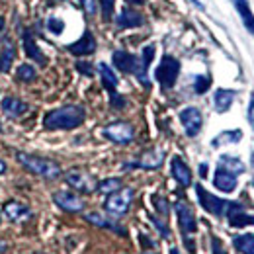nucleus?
I'll return each mask as SVG.
<instances>
[{
    "label": "nucleus",
    "mask_w": 254,
    "mask_h": 254,
    "mask_svg": "<svg viewBox=\"0 0 254 254\" xmlns=\"http://www.w3.org/2000/svg\"><path fill=\"white\" fill-rule=\"evenodd\" d=\"M86 118V112L82 106H76V104H68V106H61L57 110H51L45 120H43V126L45 129H51V131H59V129H74V127L82 126Z\"/></svg>",
    "instance_id": "1"
},
{
    "label": "nucleus",
    "mask_w": 254,
    "mask_h": 254,
    "mask_svg": "<svg viewBox=\"0 0 254 254\" xmlns=\"http://www.w3.org/2000/svg\"><path fill=\"white\" fill-rule=\"evenodd\" d=\"M16 160L28 168L32 174H37L41 178H47V180H55L61 176V166L51 159H43V157H37V155H30V153H16Z\"/></svg>",
    "instance_id": "2"
},
{
    "label": "nucleus",
    "mask_w": 254,
    "mask_h": 254,
    "mask_svg": "<svg viewBox=\"0 0 254 254\" xmlns=\"http://www.w3.org/2000/svg\"><path fill=\"white\" fill-rule=\"evenodd\" d=\"M133 193H135V191L131 190V188H120L118 191L110 193L108 199H106V203H104L106 211H108L110 215H114V217L126 215L129 205H131V201H133Z\"/></svg>",
    "instance_id": "3"
},
{
    "label": "nucleus",
    "mask_w": 254,
    "mask_h": 254,
    "mask_svg": "<svg viewBox=\"0 0 254 254\" xmlns=\"http://www.w3.org/2000/svg\"><path fill=\"white\" fill-rule=\"evenodd\" d=\"M195 191H197V199H199L201 207L205 211H209L211 215H227L233 209V205H235V203L225 201V199L217 197V195H211L209 191L205 190V188H201V186H195Z\"/></svg>",
    "instance_id": "4"
},
{
    "label": "nucleus",
    "mask_w": 254,
    "mask_h": 254,
    "mask_svg": "<svg viewBox=\"0 0 254 254\" xmlns=\"http://www.w3.org/2000/svg\"><path fill=\"white\" fill-rule=\"evenodd\" d=\"M178 74H180V63H178V59H174L170 55L162 57L160 64L157 66V72H155V76H157V80L162 84V88H172L176 84V80H178Z\"/></svg>",
    "instance_id": "5"
},
{
    "label": "nucleus",
    "mask_w": 254,
    "mask_h": 254,
    "mask_svg": "<svg viewBox=\"0 0 254 254\" xmlns=\"http://www.w3.org/2000/svg\"><path fill=\"white\" fill-rule=\"evenodd\" d=\"M102 133H104L106 139H110V141H114L118 145L131 143L133 137H135V129H133L131 124H127V122H114V124L104 127Z\"/></svg>",
    "instance_id": "6"
},
{
    "label": "nucleus",
    "mask_w": 254,
    "mask_h": 254,
    "mask_svg": "<svg viewBox=\"0 0 254 254\" xmlns=\"http://www.w3.org/2000/svg\"><path fill=\"white\" fill-rule=\"evenodd\" d=\"M176 215H178V225L184 233V239L193 235L197 231V221H195V215L191 211V207L186 201H178L176 203Z\"/></svg>",
    "instance_id": "7"
},
{
    "label": "nucleus",
    "mask_w": 254,
    "mask_h": 254,
    "mask_svg": "<svg viewBox=\"0 0 254 254\" xmlns=\"http://www.w3.org/2000/svg\"><path fill=\"white\" fill-rule=\"evenodd\" d=\"M180 122H182V127H184L186 135L188 137H195L201 131L203 118H201V112L197 108H184L180 112Z\"/></svg>",
    "instance_id": "8"
},
{
    "label": "nucleus",
    "mask_w": 254,
    "mask_h": 254,
    "mask_svg": "<svg viewBox=\"0 0 254 254\" xmlns=\"http://www.w3.org/2000/svg\"><path fill=\"white\" fill-rule=\"evenodd\" d=\"M66 184L70 188H74L76 191H82V193H90V191L96 190V182L94 178L82 170H70L66 176H64Z\"/></svg>",
    "instance_id": "9"
},
{
    "label": "nucleus",
    "mask_w": 254,
    "mask_h": 254,
    "mask_svg": "<svg viewBox=\"0 0 254 254\" xmlns=\"http://www.w3.org/2000/svg\"><path fill=\"white\" fill-rule=\"evenodd\" d=\"M53 201L64 209V211H68V213H76V211H82L84 209V201L76 195V193H72V191H55L53 193Z\"/></svg>",
    "instance_id": "10"
},
{
    "label": "nucleus",
    "mask_w": 254,
    "mask_h": 254,
    "mask_svg": "<svg viewBox=\"0 0 254 254\" xmlns=\"http://www.w3.org/2000/svg\"><path fill=\"white\" fill-rule=\"evenodd\" d=\"M114 64L116 68H120L122 72H133L135 76H139L141 72V63L135 55L127 53V51H116L114 53Z\"/></svg>",
    "instance_id": "11"
},
{
    "label": "nucleus",
    "mask_w": 254,
    "mask_h": 254,
    "mask_svg": "<svg viewBox=\"0 0 254 254\" xmlns=\"http://www.w3.org/2000/svg\"><path fill=\"white\" fill-rule=\"evenodd\" d=\"M66 51L68 53H72V55H76V57H84V55H92L96 51V39L94 35L90 32H86L78 41H74V43H70V45H66Z\"/></svg>",
    "instance_id": "12"
},
{
    "label": "nucleus",
    "mask_w": 254,
    "mask_h": 254,
    "mask_svg": "<svg viewBox=\"0 0 254 254\" xmlns=\"http://www.w3.org/2000/svg\"><path fill=\"white\" fill-rule=\"evenodd\" d=\"M4 215L8 217V221L12 223H20V221H26V219H30V215H32V211H30V207L28 205H24V203H20V201H8L6 205H4Z\"/></svg>",
    "instance_id": "13"
},
{
    "label": "nucleus",
    "mask_w": 254,
    "mask_h": 254,
    "mask_svg": "<svg viewBox=\"0 0 254 254\" xmlns=\"http://www.w3.org/2000/svg\"><path fill=\"white\" fill-rule=\"evenodd\" d=\"M162 162H164V153L160 149H153V151H147L137 162L126 164V166H139V168H145V170H155Z\"/></svg>",
    "instance_id": "14"
},
{
    "label": "nucleus",
    "mask_w": 254,
    "mask_h": 254,
    "mask_svg": "<svg viewBox=\"0 0 254 254\" xmlns=\"http://www.w3.org/2000/svg\"><path fill=\"white\" fill-rule=\"evenodd\" d=\"M172 176L176 178V182L180 186H190L191 184V172L188 168V164L180 157H174L172 159Z\"/></svg>",
    "instance_id": "15"
},
{
    "label": "nucleus",
    "mask_w": 254,
    "mask_h": 254,
    "mask_svg": "<svg viewBox=\"0 0 254 254\" xmlns=\"http://www.w3.org/2000/svg\"><path fill=\"white\" fill-rule=\"evenodd\" d=\"M22 45H24V51H26V55H28L30 59L37 61L39 64L47 63L45 55H43V53H41V49L35 45V39H33L32 32H24V35H22Z\"/></svg>",
    "instance_id": "16"
},
{
    "label": "nucleus",
    "mask_w": 254,
    "mask_h": 254,
    "mask_svg": "<svg viewBox=\"0 0 254 254\" xmlns=\"http://www.w3.org/2000/svg\"><path fill=\"white\" fill-rule=\"evenodd\" d=\"M213 184H215V188L221 191H233L237 188V176L235 174H231V172H227V170H223V168H217L215 170V176H213Z\"/></svg>",
    "instance_id": "17"
},
{
    "label": "nucleus",
    "mask_w": 254,
    "mask_h": 254,
    "mask_svg": "<svg viewBox=\"0 0 254 254\" xmlns=\"http://www.w3.org/2000/svg\"><path fill=\"white\" fill-rule=\"evenodd\" d=\"M118 26L120 28H139V26H143V16L137 12V10H133V8H124L122 10V14L118 16Z\"/></svg>",
    "instance_id": "18"
},
{
    "label": "nucleus",
    "mask_w": 254,
    "mask_h": 254,
    "mask_svg": "<svg viewBox=\"0 0 254 254\" xmlns=\"http://www.w3.org/2000/svg\"><path fill=\"white\" fill-rule=\"evenodd\" d=\"M2 110L10 116V118H20L22 114L28 112V104L22 102L20 98H14V96H8L2 100Z\"/></svg>",
    "instance_id": "19"
},
{
    "label": "nucleus",
    "mask_w": 254,
    "mask_h": 254,
    "mask_svg": "<svg viewBox=\"0 0 254 254\" xmlns=\"http://www.w3.org/2000/svg\"><path fill=\"white\" fill-rule=\"evenodd\" d=\"M98 70H100V78H102L104 88L110 92V96H114L116 94V88H118V76L114 74V70L106 63L98 64Z\"/></svg>",
    "instance_id": "20"
},
{
    "label": "nucleus",
    "mask_w": 254,
    "mask_h": 254,
    "mask_svg": "<svg viewBox=\"0 0 254 254\" xmlns=\"http://www.w3.org/2000/svg\"><path fill=\"white\" fill-rule=\"evenodd\" d=\"M227 215H229V223H231L233 227H247V225H254V217L253 215H249V213H245V211H243V207H241L239 203H235V205H233V209H231Z\"/></svg>",
    "instance_id": "21"
},
{
    "label": "nucleus",
    "mask_w": 254,
    "mask_h": 254,
    "mask_svg": "<svg viewBox=\"0 0 254 254\" xmlns=\"http://www.w3.org/2000/svg\"><path fill=\"white\" fill-rule=\"evenodd\" d=\"M235 90H227V88H219L215 96H213V102H215V110L217 112H227L231 106H233V102H235Z\"/></svg>",
    "instance_id": "22"
},
{
    "label": "nucleus",
    "mask_w": 254,
    "mask_h": 254,
    "mask_svg": "<svg viewBox=\"0 0 254 254\" xmlns=\"http://www.w3.org/2000/svg\"><path fill=\"white\" fill-rule=\"evenodd\" d=\"M233 4H235V8H237V12L241 14V18H243L247 30L254 33V14H253V10H251V6H249V2H247V0H233Z\"/></svg>",
    "instance_id": "23"
},
{
    "label": "nucleus",
    "mask_w": 254,
    "mask_h": 254,
    "mask_svg": "<svg viewBox=\"0 0 254 254\" xmlns=\"http://www.w3.org/2000/svg\"><path fill=\"white\" fill-rule=\"evenodd\" d=\"M153 57H155V45H147L145 49H143V57H141V72H139V80L145 84V86H149V80H147V68H149V64L153 61Z\"/></svg>",
    "instance_id": "24"
},
{
    "label": "nucleus",
    "mask_w": 254,
    "mask_h": 254,
    "mask_svg": "<svg viewBox=\"0 0 254 254\" xmlns=\"http://www.w3.org/2000/svg\"><path fill=\"white\" fill-rule=\"evenodd\" d=\"M219 168L231 172V174H235V176L241 174V172H245V164L237 159V157H229V155H223L221 159H219Z\"/></svg>",
    "instance_id": "25"
},
{
    "label": "nucleus",
    "mask_w": 254,
    "mask_h": 254,
    "mask_svg": "<svg viewBox=\"0 0 254 254\" xmlns=\"http://www.w3.org/2000/svg\"><path fill=\"white\" fill-rule=\"evenodd\" d=\"M235 249L241 254H254V235L253 233H247V235H241L235 239Z\"/></svg>",
    "instance_id": "26"
},
{
    "label": "nucleus",
    "mask_w": 254,
    "mask_h": 254,
    "mask_svg": "<svg viewBox=\"0 0 254 254\" xmlns=\"http://www.w3.org/2000/svg\"><path fill=\"white\" fill-rule=\"evenodd\" d=\"M241 137H243V133H241L239 129H235V131H223L221 135H217V137L211 141V145H213V147H221L225 143H239Z\"/></svg>",
    "instance_id": "27"
},
{
    "label": "nucleus",
    "mask_w": 254,
    "mask_h": 254,
    "mask_svg": "<svg viewBox=\"0 0 254 254\" xmlns=\"http://www.w3.org/2000/svg\"><path fill=\"white\" fill-rule=\"evenodd\" d=\"M86 217V221L96 225V227H104V229H114L116 233H124L120 227H116L114 223L110 221V219H106L104 215H100V213H88V215H84Z\"/></svg>",
    "instance_id": "28"
},
{
    "label": "nucleus",
    "mask_w": 254,
    "mask_h": 254,
    "mask_svg": "<svg viewBox=\"0 0 254 254\" xmlns=\"http://www.w3.org/2000/svg\"><path fill=\"white\" fill-rule=\"evenodd\" d=\"M14 57H16V49H14V45L12 43H6L4 45V49H2V53H0V70H8L10 68V64L14 61Z\"/></svg>",
    "instance_id": "29"
},
{
    "label": "nucleus",
    "mask_w": 254,
    "mask_h": 254,
    "mask_svg": "<svg viewBox=\"0 0 254 254\" xmlns=\"http://www.w3.org/2000/svg\"><path fill=\"white\" fill-rule=\"evenodd\" d=\"M120 188H122V180L120 178H108V180H104V182H100L96 186V190L102 191V193H114Z\"/></svg>",
    "instance_id": "30"
},
{
    "label": "nucleus",
    "mask_w": 254,
    "mask_h": 254,
    "mask_svg": "<svg viewBox=\"0 0 254 254\" xmlns=\"http://www.w3.org/2000/svg\"><path fill=\"white\" fill-rule=\"evenodd\" d=\"M16 76H18V80L32 82V80H35L37 72H35V68H33L32 64H20V66L16 68Z\"/></svg>",
    "instance_id": "31"
},
{
    "label": "nucleus",
    "mask_w": 254,
    "mask_h": 254,
    "mask_svg": "<svg viewBox=\"0 0 254 254\" xmlns=\"http://www.w3.org/2000/svg\"><path fill=\"white\" fill-rule=\"evenodd\" d=\"M209 84H211V78H209V76H195V80H193V90H195L197 94H203V92H207Z\"/></svg>",
    "instance_id": "32"
},
{
    "label": "nucleus",
    "mask_w": 254,
    "mask_h": 254,
    "mask_svg": "<svg viewBox=\"0 0 254 254\" xmlns=\"http://www.w3.org/2000/svg\"><path fill=\"white\" fill-rule=\"evenodd\" d=\"M114 4H116V0H100L104 20H110V18H112V14H114Z\"/></svg>",
    "instance_id": "33"
},
{
    "label": "nucleus",
    "mask_w": 254,
    "mask_h": 254,
    "mask_svg": "<svg viewBox=\"0 0 254 254\" xmlns=\"http://www.w3.org/2000/svg\"><path fill=\"white\" fill-rule=\"evenodd\" d=\"M47 28H49V32L53 33H61L63 32V22L61 20H57V18H49V22H47Z\"/></svg>",
    "instance_id": "34"
},
{
    "label": "nucleus",
    "mask_w": 254,
    "mask_h": 254,
    "mask_svg": "<svg viewBox=\"0 0 254 254\" xmlns=\"http://www.w3.org/2000/svg\"><path fill=\"white\" fill-rule=\"evenodd\" d=\"M80 2H82L84 12H86V14H90V16H94L96 14V2L94 0H80Z\"/></svg>",
    "instance_id": "35"
},
{
    "label": "nucleus",
    "mask_w": 254,
    "mask_h": 254,
    "mask_svg": "<svg viewBox=\"0 0 254 254\" xmlns=\"http://www.w3.org/2000/svg\"><path fill=\"white\" fill-rule=\"evenodd\" d=\"M153 203L159 207V211L162 213V215H166V211H168V205H166V201L162 199V197H159V195H155L153 197Z\"/></svg>",
    "instance_id": "36"
},
{
    "label": "nucleus",
    "mask_w": 254,
    "mask_h": 254,
    "mask_svg": "<svg viewBox=\"0 0 254 254\" xmlns=\"http://www.w3.org/2000/svg\"><path fill=\"white\" fill-rule=\"evenodd\" d=\"M153 223H155V225H157V227H159L160 235H162V237H164V239H166V237H168V235H170V233H168V227H166V225H164V223H162V221H159V219H157V217H153Z\"/></svg>",
    "instance_id": "37"
},
{
    "label": "nucleus",
    "mask_w": 254,
    "mask_h": 254,
    "mask_svg": "<svg viewBox=\"0 0 254 254\" xmlns=\"http://www.w3.org/2000/svg\"><path fill=\"white\" fill-rule=\"evenodd\" d=\"M76 68L82 72V74H86V76H92V66L86 63H76Z\"/></svg>",
    "instance_id": "38"
},
{
    "label": "nucleus",
    "mask_w": 254,
    "mask_h": 254,
    "mask_svg": "<svg viewBox=\"0 0 254 254\" xmlns=\"http://www.w3.org/2000/svg\"><path fill=\"white\" fill-rule=\"evenodd\" d=\"M249 122H251V126L254 129V94H253V100H251V106H249Z\"/></svg>",
    "instance_id": "39"
},
{
    "label": "nucleus",
    "mask_w": 254,
    "mask_h": 254,
    "mask_svg": "<svg viewBox=\"0 0 254 254\" xmlns=\"http://www.w3.org/2000/svg\"><path fill=\"white\" fill-rule=\"evenodd\" d=\"M6 249H8V243H6V241H2V239H0V253H4V251H6Z\"/></svg>",
    "instance_id": "40"
},
{
    "label": "nucleus",
    "mask_w": 254,
    "mask_h": 254,
    "mask_svg": "<svg viewBox=\"0 0 254 254\" xmlns=\"http://www.w3.org/2000/svg\"><path fill=\"white\" fill-rule=\"evenodd\" d=\"M127 4H133V6H137V4H145V0H126Z\"/></svg>",
    "instance_id": "41"
},
{
    "label": "nucleus",
    "mask_w": 254,
    "mask_h": 254,
    "mask_svg": "<svg viewBox=\"0 0 254 254\" xmlns=\"http://www.w3.org/2000/svg\"><path fill=\"white\" fill-rule=\"evenodd\" d=\"M4 172H6V162L0 160V174H4Z\"/></svg>",
    "instance_id": "42"
},
{
    "label": "nucleus",
    "mask_w": 254,
    "mask_h": 254,
    "mask_svg": "<svg viewBox=\"0 0 254 254\" xmlns=\"http://www.w3.org/2000/svg\"><path fill=\"white\" fill-rule=\"evenodd\" d=\"M199 172H201V176H205V172H207V166H205V164H201V166H199Z\"/></svg>",
    "instance_id": "43"
},
{
    "label": "nucleus",
    "mask_w": 254,
    "mask_h": 254,
    "mask_svg": "<svg viewBox=\"0 0 254 254\" xmlns=\"http://www.w3.org/2000/svg\"><path fill=\"white\" fill-rule=\"evenodd\" d=\"M4 28V18H0V30Z\"/></svg>",
    "instance_id": "44"
},
{
    "label": "nucleus",
    "mask_w": 254,
    "mask_h": 254,
    "mask_svg": "<svg viewBox=\"0 0 254 254\" xmlns=\"http://www.w3.org/2000/svg\"><path fill=\"white\" fill-rule=\"evenodd\" d=\"M170 254H180V253H178L176 249H170Z\"/></svg>",
    "instance_id": "45"
},
{
    "label": "nucleus",
    "mask_w": 254,
    "mask_h": 254,
    "mask_svg": "<svg viewBox=\"0 0 254 254\" xmlns=\"http://www.w3.org/2000/svg\"><path fill=\"white\" fill-rule=\"evenodd\" d=\"M145 254H155V253H145Z\"/></svg>",
    "instance_id": "46"
},
{
    "label": "nucleus",
    "mask_w": 254,
    "mask_h": 254,
    "mask_svg": "<svg viewBox=\"0 0 254 254\" xmlns=\"http://www.w3.org/2000/svg\"><path fill=\"white\" fill-rule=\"evenodd\" d=\"M0 131H2V124H0Z\"/></svg>",
    "instance_id": "47"
},
{
    "label": "nucleus",
    "mask_w": 254,
    "mask_h": 254,
    "mask_svg": "<svg viewBox=\"0 0 254 254\" xmlns=\"http://www.w3.org/2000/svg\"><path fill=\"white\" fill-rule=\"evenodd\" d=\"M35 254H43V253H35Z\"/></svg>",
    "instance_id": "48"
},
{
    "label": "nucleus",
    "mask_w": 254,
    "mask_h": 254,
    "mask_svg": "<svg viewBox=\"0 0 254 254\" xmlns=\"http://www.w3.org/2000/svg\"><path fill=\"white\" fill-rule=\"evenodd\" d=\"M253 184H254V180H253Z\"/></svg>",
    "instance_id": "49"
}]
</instances>
